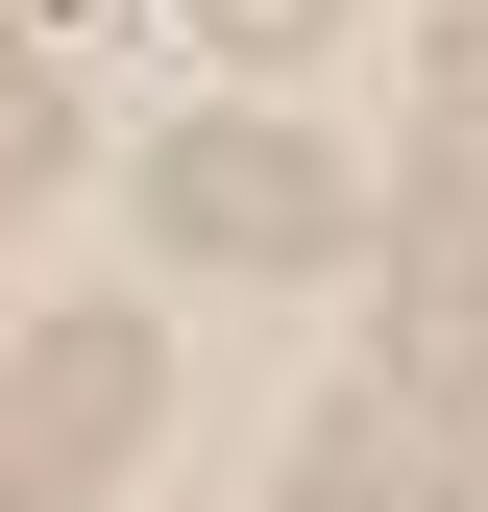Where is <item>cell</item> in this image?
Wrapping results in <instances>:
<instances>
[{"instance_id": "5b68a950", "label": "cell", "mask_w": 488, "mask_h": 512, "mask_svg": "<svg viewBox=\"0 0 488 512\" xmlns=\"http://www.w3.org/2000/svg\"><path fill=\"white\" fill-rule=\"evenodd\" d=\"M49 171H74V98H49V49H0V220H25Z\"/></svg>"}, {"instance_id": "52a82bcc", "label": "cell", "mask_w": 488, "mask_h": 512, "mask_svg": "<svg viewBox=\"0 0 488 512\" xmlns=\"http://www.w3.org/2000/svg\"><path fill=\"white\" fill-rule=\"evenodd\" d=\"M415 147L488 171V0H440V74H415Z\"/></svg>"}, {"instance_id": "277c9868", "label": "cell", "mask_w": 488, "mask_h": 512, "mask_svg": "<svg viewBox=\"0 0 488 512\" xmlns=\"http://www.w3.org/2000/svg\"><path fill=\"white\" fill-rule=\"evenodd\" d=\"M464 464H488V439H464L440 391H391V366H366V391H342L318 439H293V488H269V512H440Z\"/></svg>"}, {"instance_id": "8992f818", "label": "cell", "mask_w": 488, "mask_h": 512, "mask_svg": "<svg viewBox=\"0 0 488 512\" xmlns=\"http://www.w3.org/2000/svg\"><path fill=\"white\" fill-rule=\"evenodd\" d=\"M196 49H220V74H318V49H342V0H196Z\"/></svg>"}, {"instance_id": "6da1fadb", "label": "cell", "mask_w": 488, "mask_h": 512, "mask_svg": "<svg viewBox=\"0 0 488 512\" xmlns=\"http://www.w3.org/2000/svg\"><path fill=\"white\" fill-rule=\"evenodd\" d=\"M147 220H171V244H220V269H366V244H391V196H366L318 122H269V98L171 122V147H147Z\"/></svg>"}, {"instance_id": "7a4b0ae2", "label": "cell", "mask_w": 488, "mask_h": 512, "mask_svg": "<svg viewBox=\"0 0 488 512\" xmlns=\"http://www.w3.org/2000/svg\"><path fill=\"white\" fill-rule=\"evenodd\" d=\"M147 415H171V342H147V317L0 342V488H25V512H98L122 464H147Z\"/></svg>"}, {"instance_id": "3957f363", "label": "cell", "mask_w": 488, "mask_h": 512, "mask_svg": "<svg viewBox=\"0 0 488 512\" xmlns=\"http://www.w3.org/2000/svg\"><path fill=\"white\" fill-rule=\"evenodd\" d=\"M366 269H391V391H440V415L488 439V171H464V147H415Z\"/></svg>"}]
</instances>
